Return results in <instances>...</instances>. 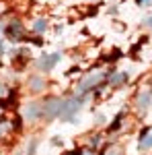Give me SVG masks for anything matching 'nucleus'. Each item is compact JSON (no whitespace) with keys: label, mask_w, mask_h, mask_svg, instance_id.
Here are the masks:
<instances>
[{"label":"nucleus","mask_w":152,"mask_h":155,"mask_svg":"<svg viewBox=\"0 0 152 155\" xmlns=\"http://www.w3.org/2000/svg\"><path fill=\"white\" fill-rule=\"evenodd\" d=\"M41 104H35V101H31V104H27L23 110V116L25 120H29V122H33V120H39L41 118Z\"/></svg>","instance_id":"obj_5"},{"label":"nucleus","mask_w":152,"mask_h":155,"mask_svg":"<svg viewBox=\"0 0 152 155\" xmlns=\"http://www.w3.org/2000/svg\"><path fill=\"white\" fill-rule=\"evenodd\" d=\"M60 58H62V54H58V52H56V54H49V56H41V58L37 60V68H39V71H45V72L51 71L60 62Z\"/></svg>","instance_id":"obj_4"},{"label":"nucleus","mask_w":152,"mask_h":155,"mask_svg":"<svg viewBox=\"0 0 152 155\" xmlns=\"http://www.w3.org/2000/svg\"><path fill=\"white\" fill-rule=\"evenodd\" d=\"M80 155H95V151H82Z\"/></svg>","instance_id":"obj_19"},{"label":"nucleus","mask_w":152,"mask_h":155,"mask_svg":"<svg viewBox=\"0 0 152 155\" xmlns=\"http://www.w3.org/2000/svg\"><path fill=\"white\" fill-rule=\"evenodd\" d=\"M2 52H4V41H0V56H2Z\"/></svg>","instance_id":"obj_18"},{"label":"nucleus","mask_w":152,"mask_h":155,"mask_svg":"<svg viewBox=\"0 0 152 155\" xmlns=\"http://www.w3.org/2000/svg\"><path fill=\"white\" fill-rule=\"evenodd\" d=\"M4 93H6V87H4V85H2V83H0V97H2V95H4Z\"/></svg>","instance_id":"obj_17"},{"label":"nucleus","mask_w":152,"mask_h":155,"mask_svg":"<svg viewBox=\"0 0 152 155\" xmlns=\"http://www.w3.org/2000/svg\"><path fill=\"white\" fill-rule=\"evenodd\" d=\"M33 29H35L37 33H43V31L47 29V21L45 19H37L35 23H33Z\"/></svg>","instance_id":"obj_11"},{"label":"nucleus","mask_w":152,"mask_h":155,"mask_svg":"<svg viewBox=\"0 0 152 155\" xmlns=\"http://www.w3.org/2000/svg\"><path fill=\"white\" fill-rule=\"evenodd\" d=\"M0 31H4V25H2V21H0Z\"/></svg>","instance_id":"obj_21"},{"label":"nucleus","mask_w":152,"mask_h":155,"mask_svg":"<svg viewBox=\"0 0 152 155\" xmlns=\"http://www.w3.org/2000/svg\"><path fill=\"white\" fill-rule=\"evenodd\" d=\"M60 106H62V99H58V97H49L45 104H41V118H45V120H54V118H58V114H60Z\"/></svg>","instance_id":"obj_3"},{"label":"nucleus","mask_w":152,"mask_h":155,"mask_svg":"<svg viewBox=\"0 0 152 155\" xmlns=\"http://www.w3.org/2000/svg\"><path fill=\"white\" fill-rule=\"evenodd\" d=\"M4 31H6V35L11 37L12 41H19L21 35H23V25L19 23V21H11V23L4 27Z\"/></svg>","instance_id":"obj_6"},{"label":"nucleus","mask_w":152,"mask_h":155,"mask_svg":"<svg viewBox=\"0 0 152 155\" xmlns=\"http://www.w3.org/2000/svg\"><path fill=\"white\" fill-rule=\"evenodd\" d=\"M8 130V124H4V122H0V137L4 134V132Z\"/></svg>","instance_id":"obj_13"},{"label":"nucleus","mask_w":152,"mask_h":155,"mask_svg":"<svg viewBox=\"0 0 152 155\" xmlns=\"http://www.w3.org/2000/svg\"><path fill=\"white\" fill-rule=\"evenodd\" d=\"M140 149H152V134H142V141H140Z\"/></svg>","instance_id":"obj_10"},{"label":"nucleus","mask_w":152,"mask_h":155,"mask_svg":"<svg viewBox=\"0 0 152 155\" xmlns=\"http://www.w3.org/2000/svg\"><path fill=\"white\" fill-rule=\"evenodd\" d=\"M35 149H37V141H31L29 149H27V155H35Z\"/></svg>","instance_id":"obj_12"},{"label":"nucleus","mask_w":152,"mask_h":155,"mask_svg":"<svg viewBox=\"0 0 152 155\" xmlns=\"http://www.w3.org/2000/svg\"><path fill=\"white\" fill-rule=\"evenodd\" d=\"M105 155H117V151H107Z\"/></svg>","instance_id":"obj_20"},{"label":"nucleus","mask_w":152,"mask_h":155,"mask_svg":"<svg viewBox=\"0 0 152 155\" xmlns=\"http://www.w3.org/2000/svg\"><path fill=\"white\" fill-rule=\"evenodd\" d=\"M126 79H128V74H126V72H115V74H111V77H109V83H111V85H119V83H123Z\"/></svg>","instance_id":"obj_9"},{"label":"nucleus","mask_w":152,"mask_h":155,"mask_svg":"<svg viewBox=\"0 0 152 155\" xmlns=\"http://www.w3.org/2000/svg\"><path fill=\"white\" fill-rule=\"evenodd\" d=\"M150 99H152V93H150V91L140 93V97H138V110H140V112H146V110L150 107Z\"/></svg>","instance_id":"obj_8"},{"label":"nucleus","mask_w":152,"mask_h":155,"mask_svg":"<svg viewBox=\"0 0 152 155\" xmlns=\"http://www.w3.org/2000/svg\"><path fill=\"white\" fill-rule=\"evenodd\" d=\"M82 97H70V99H66V101H62V106H60V114H58V118L60 120H64V122H70V120H74V116L80 112V107H82Z\"/></svg>","instance_id":"obj_1"},{"label":"nucleus","mask_w":152,"mask_h":155,"mask_svg":"<svg viewBox=\"0 0 152 155\" xmlns=\"http://www.w3.org/2000/svg\"><path fill=\"white\" fill-rule=\"evenodd\" d=\"M138 2H140V4H144V6H150V4H152V0H138Z\"/></svg>","instance_id":"obj_16"},{"label":"nucleus","mask_w":152,"mask_h":155,"mask_svg":"<svg viewBox=\"0 0 152 155\" xmlns=\"http://www.w3.org/2000/svg\"><path fill=\"white\" fill-rule=\"evenodd\" d=\"M105 79V72H101V71H95L91 72V74H86L84 79H82L80 83H78V87H76V91L78 93H86L88 89H93L95 85H99L101 81Z\"/></svg>","instance_id":"obj_2"},{"label":"nucleus","mask_w":152,"mask_h":155,"mask_svg":"<svg viewBox=\"0 0 152 155\" xmlns=\"http://www.w3.org/2000/svg\"><path fill=\"white\" fill-rule=\"evenodd\" d=\"M99 143H101V137H93V139H91V145H93V147H97Z\"/></svg>","instance_id":"obj_14"},{"label":"nucleus","mask_w":152,"mask_h":155,"mask_svg":"<svg viewBox=\"0 0 152 155\" xmlns=\"http://www.w3.org/2000/svg\"><path fill=\"white\" fill-rule=\"evenodd\" d=\"M29 89H31L33 93H39L41 89H45V81H43L41 77L33 74V77H29Z\"/></svg>","instance_id":"obj_7"},{"label":"nucleus","mask_w":152,"mask_h":155,"mask_svg":"<svg viewBox=\"0 0 152 155\" xmlns=\"http://www.w3.org/2000/svg\"><path fill=\"white\" fill-rule=\"evenodd\" d=\"M66 155H78V153H66Z\"/></svg>","instance_id":"obj_22"},{"label":"nucleus","mask_w":152,"mask_h":155,"mask_svg":"<svg viewBox=\"0 0 152 155\" xmlns=\"http://www.w3.org/2000/svg\"><path fill=\"white\" fill-rule=\"evenodd\" d=\"M144 25H146V27H152V15L146 19V21H144Z\"/></svg>","instance_id":"obj_15"}]
</instances>
